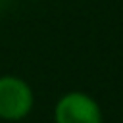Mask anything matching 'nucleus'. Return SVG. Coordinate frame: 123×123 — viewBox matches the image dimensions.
I'll use <instances>...</instances> for the list:
<instances>
[{
	"label": "nucleus",
	"instance_id": "nucleus-1",
	"mask_svg": "<svg viewBox=\"0 0 123 123\" xmlns=\"http://www.w3.org/2000/svg\"><path fill=\"white\" fill-rule=\"evenodd\" d=\"M33 88L27 81L15 75L0 77V119L19 121L29 115L33 110Z\"/></svg>",
	"mask_w": 123,
	"mask_h": 123
},
{
	"label": "nucleus",
	"instance_id": "nucleus-2",
	"mask_svg": "<svg viewBox=\"0 0 123 123\" xmlns=\"http://www.w3.org/2000/svg\"><path fill=\"white\" fill-rule=\"evenodd\" d=\"M56 123H102V110L98 102L86 92H67L54 106Z\"/></svg>",
	"mask_w": 123,
	"mask_h": 123
}]
</instances>
